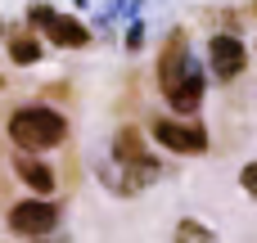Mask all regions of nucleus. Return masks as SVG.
Here are the masks:
<instances>
[{
    "label": "nucleus",
    "mask_w": 257,
    "mask_h": 243,
    "mask_svg": "<svg viewBox=\"0 0 257 243\" xmlns=\"http://www.w3.org/2000/svg\"><path fill=\"white\" fill-rule=\"evenodd\" d=\"M9 140L27 153H50L68 140V117L59 108H45V104H23L9 113Z\"/></svg>",
    "instance_id": "1"
},
{
    "label": "nucleus",
    "mask_w": 257,
    "mask_h": 243,
    "mask_svg": "<svg viewBox=\"0 0 257 243\" xmlns=\"http://www.w3.org/2000/svg\"><path fill=\"white\" fill-rule=\"evenodd\" d=\"M59 203L54 198H41V194H32V198H23V203H14L9 207V230L14 234H23V239H36V234H54L59 230Z\"/></svg>",
    "instance_id": "2"
},
{
    "label": "nucleus",
    "mask_w": 257,
    "mask_h": 243,
    "mask_svg": "<svg viewBox=\"0 0 257 243\" xmlns=\"http://www.w3.org/2000/svg\"><path fill=\"white\" fill-rule=\"evenodd\" d=\"M149 135H154L167 153H181V158L208 153V131H203V126H190V122H176V117H154V122H149Z\"/></svg>",
    "instance_id": "3"
},
{
    "label": "nucleus",
    "mask_w": 257,
    "mask_h": 243,
    "mask_svg": "<svg viewBox=\"0 0 257 243\" xmlns=\"http://www.w3.org/2000/svg\"><path fill=\"white\" fill-rule=\"evenodd\" d=\"M248 68V45L235 36V32H217L208 41V72L217 81H235L239 72Z\"/></svg>",
    "instance_id": "4"
},
{
    "label": "nucleus",
    "mask_w": 257,
    "mask_h": 243,
    "mask_svg": "<svg viewBox=\"0 0 257 243\" xmlns=\"http://www.w3.org/2000/svg\"><path fill=\"white\" fill-rule=\"evenodd\" d=\"M203 90H208V68L190 54V63H185V72H181V81L172 86V95H167V104L181 113V117H190V113H199L203 108Z\"/></svg>",
    "instance_id": "5"
},
{
    "label": "nucleus",
    "mask_w": 257,
    "mask_h": 243,
    "mask_svg": "<svg viewBox=\"0 0 257 243\" xmlns=\"http://www.w3.org/2000/svg\"><path fill=\"white\" fill-rule=\"evenodd\" d=\"M190 36L185 32H172L167 36V45H163V54H158V90L163 95H172V86L181 81V72H185V63H190Z\"/></svg>",
    "instance_id": "6"
},
{
    "label": "nucleus",
    "mask_w": 257,
    "mask_h": 243,
    "mask_svg": "<svg viewBox=\"0 0 257 243\" xmlns=\"http://www.w3.org/2000/svg\"><path fill=\"white\" fill-rule=\"evenodd\" d=\"M41 32H45V41H50V45H59V50H81V45H90V36H95L81 18L59 14V9L45 18V27H41Z\"/></svg>",
    "instance_id": "7"
},
{
    "label": "nucleus",
    "mask_w": 257,
    "mask_h": 243,
    "mask_svg": "<svg viewBox=\"0 0 257 243\" xmlns=\"http://www.w3.org/2000/svg\"><path fill=\"white\" fill-rule=\"evenodd\" d=\"M14 171H18V180H23L32 194H41V198H50V194H54V185H59L54 167H50V162H41V158H36V153H27V149H18V153H14Z\"/></svg>",
    "instance_id": "8"
},
{
    "label": "nucleus",
    "mask_w": 257,
    "mask_h": 243,
    "mask_svg": "<svg viewBox=\"0 0 257 243\" xmlns=\"http://www.w3.org/2000/svg\"><path fill=\"white\" fill-rule=\"evenodd\" d=\"M108 153H113V162H117V167H131V162H140V158L149 153V140H145V131H136V126H122V131L113 135Z\"/></svg>",
    "instance_id": "9"
},
{
    "label": "nucleus",
    "mask_w": 257,
    "mask_h": 243,
    "mask_svg": "<svg viewBox=\"0 0 257 243\" xmlns=\"http://www.w3.org/2000/svg\"><path fill=\"white\" fill-rule=\"evenodd\" d=\"M5 54H9V63H18V68H32V63H41L45 45L36 41V32H18V36H9Z\"/></svg>",
    "instance_id": "10"
},
{
    "label": "nucleus",
    "mask_w": 257,
    "mask_h": 243,
    "mask_svg": "<svg viewBox=\"0 0 257 243\" xmlns=\"http://www.w3.org/2000/svg\"><path fill=\"white\" fill-rule=\"evenodd\" d=\"M122 176H131V189H145V185H158V180H163V162H158L154 153H145L140 162L122 167Z\"/></svg>",
    "instance_id": "11"
},
{
    "label": "nucleus",
    "mask_w": 257,
    "mask_h": 243,
    "mask_svg": "<svg viewBox=\"0 0 257 243\" xmlns=\"http://www.w3.org/2000/svg\"><path fill=\"white\" fill-rule=\"evenodd\" d=\"M176 243H217V234H212L203 221L185 216V221H176Z\"/></svg>",
    "instance_id": "12"
},
{
    "label": "nucleus",
    "mask_w": 257,
    "mask_h": 243,
    "mask_svg": "<svg viewBox=\"0 0 257 243\" xmlns=\"http://www.w3.org/2000/svg\"><path fill=\"white\" fill-rule=\"evenodd\" d=\"M145 36H149L145 18H131V23H126V41H122V45H126L131 54H140V50H145Z\"/></svg>",
    "instance_id": "13"
},
{
    "label": "nucleus",
    "mask_w": 257,
    "mask_h": 243,
    "mask_svg": "<svg viewBox=\"0 0 257 243\" xmlns=\"http://www.w3.org/2000/svg\"><path fill=\"white\" fill-rule=\"evenodd\" d=\"M50 14H54V5H50V0H32V5H27V27H32V32H41Z\"/></svg>",
    "instance_id": "14"
},
{
    "label": "nucleus",
    "mask_w": 257,
    "mask_h": 243,
    "mask_svg": "<svg viewBox=\"0 0 257 243\" xmlns=\"http://www.w3.org/2000/svg\"><path fill=\"white\" fill-rule=\"evenodd\" d=\"M239 185H244V194H248V198H257V158H253V162H244Z\"/></svg>",
    "instance_id": "15"
},
{
    "label": "nucleus",
    "mask_w": 257,
    "mask_h": 243,
    "mask_svg": "<svg viewBox=\"0 0 257 243\" xmlns=\"http://www.w3.org/2000/svg\"><path fill=\"white\" fill-rule=\"evenodd\" d=\"M32 243H68V239H50V234H36Z\"/></svg>",
    "instance_id": "16"
},
{
    "label": "nucleus",
    "mask_w": 257,
    "mask_h": 243,
    "mask_svg": "<svg viewBox=\"0 0 257 243\" xmlns=\"http://www.w3.org/2000/svg\"><path fill=\"white\" fill-rule=\"evenodd\" d=\"M72 5H86V0H72Z\"/></svg>",
    "instance_id": "17"
},
{
    "label": "nucleus",
    "mask_w": 257,
    "mask_h": 243,
    "mask_svg": "<svg viewBox=\"0 0 257 243\" xmlns=\"http://www.w3.org/2000/svg\"><path fill=\"white\" fill-rule=\"evenodd\" d=\"M0 86H5V77H0Z\"/></svg>",
    "instance_id": "18"
}]
</instances>
